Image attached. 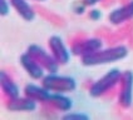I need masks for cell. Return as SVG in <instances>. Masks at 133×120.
I'll return each mask as SVG.
<instances>
[{
  "label": "cell",
  "mask_w": 133,
  "mask_h": 120,
  "mask_svg": "<svg viewBox=\"0 0 133 120\" xmlns=\"http://www.w3.org/2000/svg\"><path fill=\"white\" fill-rule=\"evenodd\" d=\"M24 95L34 99L38 103L48 104V101L50 99V95H52V91L48 90L43 85H37V84L29 82L24 88Z\"/></svg>",
  "instance_id": "8fae6325"
},
{
  "label": "cell",
  "mask_w": 133,
  "mask_h": 120,
  "mask_svg": "<svg viewBox=\"0 0 133 120\" xmlns=\"http://www.w3.org/2000/svg\"><path fill=\"white\" fill-rule=\"evenodd\" d=\"M48 105L59 111H69L73 106V101L63 93H52Z\"/></svg>",
  "instance_id": "4fadbf2b"
},
{
  "label": "cell",
  "mask_w": 133,
  "mask_h": 120,
  "mask_svg": "<svg viewBox=\"0 0 133 120\" xmlns=\"http://www.w3.org/2000/svg\"><path fill=\"white\" fill-rule=\"evenodd\" d=\"M103 48V41L99 38H89V39H84L81 41H77L72 45L70 51L72 54L77 55V56H85L92 52L97 51L99 49Z\"/></svg>",
  "instance_id": "52a82bcc"
},
{
  "label": "cell",
  "mask_w": 133,
  "mask_h": 120,
  "mask_svg": "<svg viewBox=\"0 0 133 120\" xmlns=\"http://www.w3.org/2000/svg\"><path fill=\"white\" fill-rule=\"evenodd\" d=\"M38 108V101L26 96H16L13 99H8L6 109L13 113H33Z\"/></svg>",
  "instance_id": "ba28073f"
},
{
  "label": "cell",
  "mask_w": 133,
  "mask_h": 120,
  "mask_svg": "<svg viewBox=\"0 0 133 120\" xmlns=\"http://www.w3.org/2000/svg\"><path fill=\"white\" fill-rule=\"evenodd\" d=\"M128 54L129 51L126 45H116V46H111L107 49L102 48L89 55L82 56L81 60L84 66H97V65H104V64L123 60L128 56Z\"/></svg>",
  "instance_id": "6da1fadb"
},
{
  "label": "cell",
  "mask_w": 133,
  "mask_h": 120,
  "mask_svg": "<svg viewBox=\"0 0 133 120\" xmlns=\"http://www.w3.org/2000/svg\"><path fill=\"white\" fill-rule=\"evenodd\" d=\"M102 11L99 10V9H92V10H89L88 13V18L92 20V21H98L101 18H102Z\"/></svg>",
  "instance_id": "ac0fdd59"
},
{
  "label": "cell",
  "mask_w": 133,
  "mask_h": 120,
  "mask_svg": "<svg viewBox=\"0 0 133 120\" xmlns=\"http://www.w3.org/2000/svg\"><path fill=\"white\" fill-rule=\"evenodd\" d=\"M122 73L118 68H113L109 71H107L105 74L99 78L98 80L93 82L89 88V95L92 98H101L104 94H107L109 90H112L117 84H119Z\"/></svg>",
  "instance_id": "7a4b0ae2"
},
{
  "label": "cell",
  "mask_w": 133,
  "mask_h": 120,
  "mask_svg": "<svg viewBox=\"0 0 133 120\" xmlns=\"http://www.w3.org/2000/svg\"><path fill=\"white\" fill-rule=\"evenodd\" d=\"M10 6H11L10 1H8V0H0V14L3 15V16L8 15L10 13Z\"/></svg>",
  "instance_id": "e0dca14e"
},
{
  "label": "cell",
  "mask_w": 133,
  "mask_h": 120,
  "mask_svg": "<svg viewBox=\"0 0 133 120\" xmlns=\"http://www.w3.org/2000/svg\"><path fill=\"white\" fill-rule=\"evenodd\" d=\"M0 85H1V90H3L4 95L8 99H13V98L20 95L19 85L14 81V79L5 70H1V73H0Z\"/></svg>",
  "instance_id": "7c38bea8"
},
{
  "label": "cell",
  "mask_w": 133,
  "mask_h": 120,
  "mask_svg": "<svg viewBox=\"0 0 133 120\" xmlns=\"http://www.w3.org/2000/svg\"><path fill=\"white\" fill-rule=\"evenodd\" d=\"M118 103L122 108L128 109L133 105V71L126 70L122 73L119 81Z\"/></svg>",
  "instance_id": "5b68a950"
},
{
  "label": "cell",
  "mask_w": 133,
  "mask_h": 120,
  "mask_svg": "<svg viewBox=\"0 0 133 120\" xmlns=\"http://www.w3.org/2000/svg\"><path fill=\"white\" fill-rule=\"evenodd\" d=\"M10 4L25 21H33L35 19V11L28 0H10Z\"/></svg>",
  "instance_id": "5bb4252c"
},
{
  "label": "cell",
  "mask_w": 133,
  "mask_h": 120,
  "mask_svg": "<svg viewBox=\"0 0 133 120\" xmlns=\"http://www.w3.org/2000/svg\"><path fill=\"white\" fill-rule=\"evenodd\" d=\"M30 55L37 60L38 63L45 69V71L48 73H58L59 71L60 64L55 60V58L53 56V54L50 51H46L43 46L38 44H31L28 46V50Z\"/></svg>",
  "instance_id": "277c9868"
},
{
  "label": "cell",
  "mask_w": 133,
  "mask_h": 120,
  "mask_svg": "<svg viewBox=\"0 0 133 120\" xmlns=\"http://www.w3.org/2000/svg\"><path fill=\"white\" fill-rule=\"evenodd\" d=\"M19 61H20V65L23 66V69L26 71V74L29 75L31 79H34V80H42L44 78L45 69L28 51H25L24 54L20 55Z\"/></svg>",
  "instance_id": "9c48e42d"
},
{
  "label": "cell",
  "mask_w": 133,
  "mask_h": 120,
  "mask_svg": "<svg viewBox=\"0 0 133 120\" xmlns=\"http://www.w3.org/2000/svg\"><path fill=\"white\" fill-rule=\"evenodd\" d=\"M84 1V4L87 5V6H94L96 4H98L99 1H102V0H83Z\"/></svg>",
  "instance_id": "d6986e66"
},
{
  "label": "cell",
  "mask_w": 133,
  "mask_h": 120,
  "mask_svg": "<svg viewBox=\"0 0 133 120\" xmlns=\"http://www.w3.org/2000/svg\"><path fill=\"white\" fill-rule=\"evenodd\" d=\"M48 46H49V51L53 54V56L55 60L59 63L60 65H65L70 60V50L66 48L64 44L63 39L58 35H53L48 40Z\"/></svg>",
  "instance_id": "8992f818"
},
{
  "label": "cell",
  "mask_w": 133,
  "mask_h": 120,
  "mask_svg": "<svg viewBox=\"0 0 133 120\" xmlns=\"http://www.w3.org/2000/svg\"><path fill=\"white\" fill-rule=\"evenodd\" d=\"M133 19V0L112 10L108 14V21L112 25H122Z\"/></svg>",
  "instance_id": "30bf717a"
},
{
  "label": "cell",
  "mask_w": 133,
  "mask_h": 120,
  "mask_svg": "<svg viewBox=\"0 0 133 120\" xmlns=\"http://www.w3.org/2000/svg\"><path fill=\"white\" fill-rule=\"evenodd\" d=\"M42 85L52 93H72L77 89L75 79L68 75H59L58 73H48L42 79Z\"/></svg>",
  "instance_id": "3957f363"
},
{
  "label": "cell",
  "mask_w": 133,
  "mask_h": 120,
  "mask_svg": "<svg viewBox=\"0 0 133 120\" xmlns=\"http://www.w3.org/2000/svg\"><path fill=\"white\" fill-rule=\"evenodd\" d=\"M34 1H39V3H44V1H46V0H34Z\"/></svg>",
  "instance_id": "ffe728a7"
},
{
  "label": "cell",
  "mask_w": 133,
  "mask_h": 120,
  "mask_svg": "<svg viewBox=\"0 0 133 120\" xmlns=\"http://www.w3.org/2000/svg\"><path fill=\"white\" fill-rule=\"evenodd\" d=\"M87 5L84 4V1L82 0V1H77V3H74L73 4V11L77 15H82L85 13V10H87Z\"/></svg>",
  "instance_id": "2e32d148"
},
{
  "label": "cell",
  "mask_w": 133,
  "mask_h": 120,
  "mask_svg": "<svg viewBox=\"0 0 133 120\" xmlns=\"http://www.w3.org/2000/svg\"><path fill=\"white\" fill-rule=\"evenodd\" d=\"M63 119L65 120H88L89 115L84 111H66V114L63 115Z\"/></svg>",
  "instance_id": "9a60e30c"
}]
</instances>
